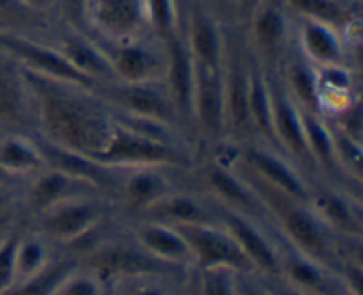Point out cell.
<instances>
[{
  "instance_id": "cell-34",
  "label": "cell",
  "mask_w": 363,
  "mask_h": 295,
  "mask_svg": "<svg viewBox=\"0 0 363 295\" xmlns=\"http://www.w3.org/2000/svg\"><path fill=\"white\" fill-rule=\"evenodd\" d=\"M234 295H269L261 276L254 272L234 274Z\"/></svg>"
},
{
  "instance_id": "cell-31",
  "label": "cell",
  "mask_w": 363,
  "mask_h": 295,
  "mask_svg": "<svg viewBox=\"0 0 363 295\" xmlns=\"http://www.w3.org/2000/svg\"><path fill=\"white\" fill-rule=\"evenodd\" d=\"M20 230L11 229L0 243V294L14 283V253H16Z\"/></svg>"
},
{
  "instance_id": "cell-21",
  "label": "cell",
  "mask_w": 363,
  "mask_h": 295,
  "mask_svg": "<svg viewBox=\"0 0 363 295\" xmlns=\"http://www.w3.org/2000/svg\"><path fill=\"white\" fill-rule=\"evenodd\" d=\"M85 195H105L99 191L98 187L91 186V184L84 183L80 179L67 175V173L59 172L53 168H45L28 179L23 184L21 190V198L23 204L27 205L28 211L32 214H39V212L46 211V209L53 207V205L60 204L64 200L77 197H85ZM108 197V195H105Z\"/></svg>"
},
{
  "instance_id": "cell-5",
  "label": "cell",
  "mask_w": 363,
  "mask_h": 295,
  "mask_svg": "<svg viewBox=\"0 0 363 295\" xmlns=\"http://www.w3.org/2000/svg\"><path fill=\"white\" fill-rule=\"evenodd\" d=\"M220 151L225 152L234 163L247 170L252 177L264 183L266 186L294 198L307 202L312 180L287 158L284 152L262 144L247 141L240 145H223Z\"/></svg>"
},
{
  "instance_id": "cell-35",
  "label": "cell",
  "mask_w": 363,
  "mask_h": 295,
  "mask_svg": "<svg viewBox=\"0 0 363 295\" xmlns=\"http://www.w3.org/2000/svg\"><path fill=\"white\" fill-rule=\"evenodd\" d=\"M208 11H211L216 20L223 27H233L238 25L236 20V0H199Z\"/></svg>"
},
{
  "instance_id": "cell-22",
  "label": "cell",
  "mask_w": 363,
  "mask_h": 295,
  "mask_svg": "<svg viewBox=\"0 0 363 295\" xmlns=\"http://www.w3.org/2000/svg\"><path fill=\"white\" fill-rule=\"evenodd\" d=\"M133 241L152 258L177 271L194 267L190 246L176 226L142 219L135 226Z\"/></svg>"
},
{
  "instance_id": "cell-9",
  "label": "cell",
  "mask_w": 363,
  "mask_h": 295,
  "mask_svg": "<svg viewBox=\"0 0 363 295\" xmlns=\"http://www.w3.org/2000/svg\"><path fill=\"white\" fill-rule=\"evenodd\" d=\"M96 41L105 50L117 81L145 83L165 78L167 42L155 32L126 41Z\"/></svg>"
},
{
  "instance_id": "cell-33",
  "label": "cell",
  "mask_w": 363,
  "mask_h": 295,
  "mask_svg": "<svg viewBox=\"0 0 363 295\" xmlns=\"http://www.w3.org/2000/svg\"><path fill=\"white\" fill-rule=\"evenodd\" d=\"M23 184H0V226H6L21 204Z\"/></svg>"
},
{
  "instance_id": "cell-10",
  "label": "cell",
  "mask_w": 363,
  "mask_h": 295,
  "mask_svg": "<svg viewBox=\"0 0 363 295\" xmlns=\"http://www.w3.org/2000/svg\"><path fill=\"white\" fill-rule=\"evenodd\" d=\"M268 80L272 88L273 129H275L277 145L308 179H318L314 161L308 152L301 108L291 98L279 74H268Z\"/></svg>"
},
{
  "instance_id": "cell-6",
  "label": "cell",
  "mask_w": 363,
  "mask_h": 295,
  "mask_svg": "<svg viewBox=\"0 0 363 295\" xmlns=\"http://www.w3.org/2000/svg\"><path fill=\"white\" fill-rule=\"evenodd\" d=\"M92 88L113 113L137 117V119L160 120V122L181 127L191 137V133L181 120L179 112H177L163 80L145 81V83H123V81L113 80L94 85Z\"/></svg>"
},
{
  "instance_id": "cell-27",
  "label": "cell",
  "mask_w": 363,
  "mask_h": 295,
  "mask_svg": "<svg viewBox=\"0 0 363 295\" xmlns=\"http://www.w3.org/2000/svg\"><path fill=\"white\" fill-rule=\"evenodd\" d=\"M50 244L52 243L39 236L38 232L23 233L20 230L16 253H14V283L38 274L55 260L50 253L52 251Z\"/></svg>"
},
{
  "instance_id": "cell-24",
  "label": "cell",
  "mask_w": 363,
  "mask_h": 295,
  "mask_svg": "<svg viewBox=\"0 0 363 295\" xmlns=\"http://www.w3.org/2000/svg\"><path fill=\"white\" fill-rule=\"evenodd\" d=\"M0 166L21 184L43 172L46 161L38 138L27 133L0 134Z\"/></svg>"
},
{
  "instance_id": "cell-25",
  "label": "cell",
  "mask_w": 363,
  "mask_h": 295,
  "mask_svg": "<svg viewBox=\"0 0 363 295\" xmlns=\"http://www.w3.org/2000/svg\"><path fill=\"white\" fill-rule=\"evenodd\" d=\"M279 278L307 295H335V282L330 269L293 248L280 251Z\"/></svg>"
},
{
  "instance_id": "cell-36",
  "label": "cell",
  "mask_w": 363,
  "mask_h": 295,
  "mask_svg": "<svg viewBox=\"0 0 363 295\" xmlns=\"http://www.w3.org/2000/svg\"><path fill=\"white\" fill-rule=\"evenodd\" d=\"M21 4H25L30 9L38 11V13L46 14V16L60 18V6H62V0H20Z\"/></svg>"
},
{
  "instance_id": "cell-15",
  "label": "cell",
  "mask_w": 363,
  "mask_h": 295,
  "mask_svg": "<svg viewBox=\"0 0 363 295\" xmlns=\"http://www.w3.org/2000/svg\"><path fill=\"white\" fill-rule=\"evenodd\" d=\"M183 34L195 64L208 69H222L225 59L227 27H223L211 11L199 0H186L183 18Z\"/></svg>"
},
{
  "instance_id": "cell-14",
  "label": "cell",
  "mask_w": 363,
  "mask_h": 295,
  "mask_svg": "<svg viewBox=\"0 0 363 295\" xmlns=\"http://www.w3.org/2000/svg\"><path fill=\"white\" fill-rule=\"evenodd\" d=\"M293 46L314 67L353 66L344 32L326 21L293 16Z\"/></svg>"
},
{
  "instance_id": "cell-40",
  "label": "cell",
  "mask_w": 363,
  "mask_h": 295,
  "mask_svg": "<svg viewBox=\"0 0 363 295\" xmlns=\"http://www.w3.org/2000/svg\"><path fill=\"white\" fill-rule=\"evenodd\" d=\"M7 230H9V229H6V226H0V243H2L4 236H6V233H7Z\"/></svg>"
},
{
  "instance_id": "cell-39",
  "label": "cell",
  "mask_w": 363,
  "mask_h": 295,
  "mask_svg": "<svg viewBox=\"0 0 363 295\" xmlns=\"http://www.w3.org/2000/svg\"><path fill=\"white\" fill-rule=\"evenodd\" d=\"M0 184H21V183H18L16 179H13V177H11L9 173L0 166Z\"/></svg>"
},
{
  "instance_id": "cell-32",
  "label": "cell",
  "mask_w": 363,
  "mask_h": 295,
  "mask_svg": "<svg viewBox=\"0 0 363 295\" xmlns=\"http://www.w3.org/2000/svg\"><path fill=\"white\" fill-rule=\"evenodd\" d=\"M167 278H172V276L144 274L126 278L131 282V287L126 295H169L167 287H163V282H165Z\"/></svg>"
},
{
  "instance_id": "cell-2",
  "label": "cell",
  "mask_w": 363,
  "mask_h": 295,
  "mask_svg": "<svg viewBox=\"0 0 363 295\" xmlns=\"http://www.w3.org/2000/svg\"><path fill=\"white\" fill-rule=\"evenodd\" d=\"M94 159L113 168L170 166V168L191 170L197 165L199 156L190 149L147 137L116 122L108 144Z\"/></svg>"
},
{
  "instance_id": "cell-17",
  "label": "cell",
  "mask_w": 363,
  "mask_h": 295,
  "mask_svg": "<svg viewBox=\"0 0 363 295\" xmlns=\"http://www.w3.org/2000/svg\"><path fill=\"white\" fill-rule=\"evenodd\" d=\"M220 223L234 237L238 246L250 262L254 274L262 278H279L280 250L269 237L262 232L254 218L230 209L220 207Z\"/></svg>"
},
{
  "instance_id": "cell-8",
  "label": "cell",
  "mask_w": 363,
  "mask_h": 295,
  "mask_svg": "<svg viewBox=\"0 0 363 295\" xmlns=\"http://www.w3.org/2000/svg\"><path fill=\"white\" fill-rule=\"evenodd\" d=\"M191 131L201 158L213 154L225 145V96L222 69H208L195 64Z\"/></svg>"
},
{
  "instance_id": "cell-4",
  "label": "cell",
  "mask_w": 363,
  "mask_h": 295,
  "mask_svg": "<svg viewBox=\"0 0 363 295\" xmlns=\"http://www.w3.org/2000/svg\"><path fill=\"white\" fill-rule=\"evenodd\" d=\"M255 62L266 74H277L293 46V14L284 0H264L243 25Z\"/></svg>"
},
{
  "instance_id": "cell-7",
  "label": "cell",
  "mask_w": 363,
  "mask_h": 295,
  "mask_svg": "<svg viewBox=\"0 0 363 295\" xmlns=\"http://www.w3.org/2000/svg\"><path fill=\"white\" fill-rule=\"evenodd\" d=\"M78 27L99 41L110 42L155 32L147 0H82Z\"/></svg>"
},
{
  "instance_id": "cell-16",
  "label": "cell",
  "mask_w": 363,
  "mask_h": 295,
  "mask_svg": "<svg viewBox=\"0 0 363 295\" xmlns=\"http://www.w3.org/2000/svg\"><path fill=\"white\" fill-rule=\"evenodd\" d=\"M50 41L92 85L116 80L105 50L87 30L78 25L60 21Z\"/></svg>"
},
{
  "instance_id": "cell-12",
  "label": "cell",
  "mask_w": 363,
  "mask_h": 295,
  "mask_svg": "<svg viewBox=\"0 0 363 295\" xmlns=\"http://www.w3.org/2000/svg\"><path fill=\"white\" fill-rule=\"evenodd\" d=\"M176 229L186 239L197 271L227 269L233 272H254L248 258L222 223L181 225Z\"/></svg>"
},
{
  "instance_id": "cell-30",
  "label": "cell",
  "mask_w": 363,
  "mask_h": 295,
  "mask_svg": "<svg viewBox=\"0 0 363 295\" xmlns=\"http://www.w3.org/2000/svg\"><path fill=\"white\" fill-rule=\"evenodd\" d=\"M197 295H234V274L227 269L197 271Z\"/></svg>"
},
{
  "instance_id": "cell-38",
  "label": "cell",
  "mask_w": 363,
  "mask_h": 295,
  "mask_svg": "<svg viewBox=\"0 0 363 295\" xmlns=\"http://www.w3.org/2000/svg\"><path fill=\"white\" fill-rule=\"evenodd\" d=\"M264 0H236V20L240 27L247 23L250 14L257 9Z\"/></svg>"
},
{
  "instance_id": "cell-20",
  "label": "cell",
  "mask_w": 363,
  "mask_h": 295,
  "mask_svg": "<svg viewBox=\"0 0 363 295\" xmlns=\"http://www.w3.org/2000/svg\"><path fill=\"white\" fill-rule=\"evenodd\" d=\"M165 42L167 69L163 81H165L167 91H169L170 98H172L174 105L179 112L181 120L194 137V131H191V99H194L195 87V60L191 57L190 48H188L183 28L169 35Z\"/></svg>"
},
{
  "instance_id": "cell-37",
  "label": "cell",
  "mask_w": 363,
  "mask_h": 295,
  "mask_svg": "<svg viewBox=\"0 0 363 295\" xmlns=\"http://www.w3.org/2000/svg\"><path fill=\"white\" fill-rule=\"evenodd\" d=\"M261 279L269 295H307L300 292L298 289H294V287L289 285L287 282H284L282 278H262L261 276Z\"/></svg>"
},
{
  "instance_id": "cell-28",
  "label": "cell",
  "mask_w": 363,
  "mask_h": 295,
  "mask_svg": "<svg viewBox=\"0 0 363 295\" xmlns=\"http://www.w3.org/2000/svg\"><path fill=\"white\" fill-rule=\"evenodd\" d=\"M78 264V258L74 257H60L55 258L48 267L43 269L38 274L30 278L20 279L13 283L6 292L0 295H52L57 283L64 278V274L71 271Z\"/></svg>"
},
{
  "instance_id": "cell-29",
  "label": "cell",
  "mask_w": 363,
  "mask_h": 295,
  "mask_svg": "<svg viewBox=\"0 0 363 295\" xmlns=\"http://www.w3.org/2000/svg\"><path fill=\"white\" fill-rule=\"evenodd\" d=\"M52 295H105V282L78 262L57 283Z\"/></svg>"
},
{
  "instance_id": "cell-3",
  "label": "cell",
  "mask_w": 363,
  "mask_h": 295,
  "mask_svg": "<svg viewBox=\"0 0 363 295\" xmlns=\"http://www.w3.org/2000/svg\"><path fill=\"white\" fill-rule=\"evenodd\" d=\"M105 195L69 198L34 216L35 232L52 244L77 246L98 236L106 216Z\"/></svg>"
},
{
  "instance_id": "cell-13",
  "label": "cell",
  "mask_w": 363,
  "mask_h": 295,
  "mask_svg": "<svg viewBox=\"0 0 363 295\" xmlns=\"http://www.w3.org/2000/svg\"><path fill=\"white\" fill-rule=\"evenodd\" d=\"M190 170L170 166H131L119 168L116 197L121 198L131 211L145 212L167 195L179 190L188 179Z\"/></svg>"
},
{
  "instance_id": "cell-19",
  "label": "cell",
  "mask_w": 363,
  "mask_h": 295,
  "mask_svg": "<svg viewBox=\"0 0 363 295\" xmlns=\"http://www.w3.org/2000/svg\"><path fill=\"white\" fill-rule=\"evenodd\" d=\"M307 204L333 236L360 241L362 211L351 195L337 190L333 183L323 184L318 180L311 184Z\"/></svg>"
},
{
  "instance_id": "cell-26",
  "label": "cell",
  "mask_w": 363,
  "mask_h": 295,
  "mask_svg": "<svg viewBox=\"0 0 363 295\" xmlns=\"http://www.w3.org/2000/svg\"><path fill=\"white\" fill-rule=\"evenodd\" d=\"M60 21H62L60 18L46 16L30 9L20 0H0V30L2 32L50 41Z\"/></svg>"
},
{
  "instance_id": "cell-18",
  "label": "cell",
  "mask_w": 363,
  "mask_h": 295,
  "mask_svg": "<svg viewBox=\"0 0 363 295\" xmlns=\"http://www.w3.org/2000/svg\"><path fill=\"white\" fill-rule=\"evenodd\" d=\"M34 134V113L23 69L0 52V134Z\"/></svg>"
},
{
  "instance_id": "cell-41",
  "label": "cell",
  "mask_w": 363,
  "mask_h": 295,
  "mask_svg": "<svg viewBox=\"0 0 363 295\" xmlns=\"http://www.w3.org/2000/svg\"><path fill=\"white\" fill-rule=\"evenodd\" d=\"M184 4H186V0H184Z\"/></svg>"
},
{
  "instance_id": "cell-42",
  "label": "cell",
  "mask_w": 363,
  "mask_h": 295,
  "mask_svg": "<svg viewBox=\"0 0 363 295\" xmlns=\"http://www.w3.org/2000/svg\"><path fill=\"white\" fill-rule=\"evenodd\" d=\"M195 295H197V292H195Z\"/></svg>"
},
{
  "instance_id": "cell-1",
  "label": "cell",
  "mask_w": 363,
  "mask_h": 295,
  "mask_svg": "<svg viewBox=\"0 0 363 295\" xmlns=\"http://www.w3.org/2000/svg\"><path fill=\"white\" fill-rule=\"evenodd\" d=\"M34 134L48 144L96 158L113 133L112 110L94 88L23 71Z\"/></svg>"
},
{
  "instance_id": "cell-11",
  "label": "cell",
  "mask_w": 363,
  "mask_h": 295,
  "mask_svg": "<svg viewBox=\"0 0 363 295\" xmlns=\"http://www.w3.org/2000/svg\"><path fill=\"white\" fill-rule=\"evenodd\" d=\"M0 52L11 57L21 69L28 71V73L71 81V83H80L91 88L94 87L84 74L78 73L71 66L69 60L62 55V52L52 41L0 30Z\"/></svg>"
},
{
  "instance_id": "cell-23",
  "label": "cell",
  "mask_w": 363,
  "mask_h": 295,
  "mask_svg": "<svg viewBox=\"0 0 363 295\" xmlns=\"http://www.w3.org/2000/svg\"><path fill=\"white\" fill-rule=\"evenodd\" d=\"M142 219L172 226L206 225V223H220V209L216 202L215 207H209L206 195L197 197V195L179 187L174 193L167 195L151 209L142 212Z\"/></svg>"
}]
</instances>
